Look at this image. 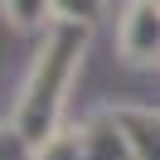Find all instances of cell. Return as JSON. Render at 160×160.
Masks as SVG:
<instances>
[{
	"instance_id": "cell-3",
	"label": "cell",
	"mask_w": 160,
	"mask_h": 160,
	"mask_svg": "<svg viewBox=\"0 0 160 160\" xmlns=\"http://www.w3.org/2000/svg\"><path fill=\"white\" fill-rule=\"evenodd\" d=\"M63 10H82V15H92V0H58Z\"/></svg>"
},
{
	"instance_id": "cell-4",
	"label": "cell",
	"mask_w": 160,
	"mask_h": 160,
	"mask_svg": "<svg viewBox=\"0 0 160 160\" xmlns=\"http://www.w3.org/2000/svg\"><path fill=\"white\" fill-rule=\"evenodd\" d=\"M150 5H155V10H160V0H150Z\"/></svg>"
},
{
	"instance_id": "cell-1",
	"label": "cell",
	"mask_w": 160,
	"mask_h": 160,
	"mask_svg": "<svg viewBox=\"0 0 160 160\" xmlns=\"http://www.w3.org/2000/svg\"><path fill=\"white\" fill-rule=\"evenodd\" d=\"M155 39H160V10L146 0V5H136V10H131L126 49H131V53H146V49H155Z\"/></svg>"
},
{
	"instance_id": "cell-2",
	"label": "cell",
	"mask_w": 160,
	"mask_h": 160,
	"mask_svg": "<svg viewBox=\"0 0 160 160\" xmlns=\"http://www.w3.org/2000/svg\"><path fill=\"white\" fill-rule=\"evenodd\" d=\"M5 5H10V15H15V24H29L34 15H39V5H44V0H5Z\"/></svg>"
}]
</instances>
